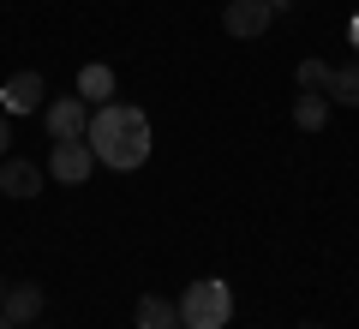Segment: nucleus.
Returning a JSON list of instances; mask_svg holds the SVG:
<instances>
[{
    "instance_id": "nucleus-1",
    "label": "nucleus",
    "mask_w": 359,
    "mask_h": 329,
    "mask_svg": "<svg viewBox=\"0 0 359 329\" xmlns=\"http://www.w3.org/2000/svg\"><path fill=\"white\" fill-rule=\"evenodd\" d=\"M84 144L96 150V162H102V168L132 174V168L150 162V120H144L138 108H126V102H102V108H90Z\"/></svg>"
},
{
    "instance_id": "nucleus-2",
    "label": "nucleus",
    "mask_w": 359,
    "mask_h": 329,
    "mask_svg": "<svg viewBox=\"0 0 359 329\" xmlns=\"http://www.w3.org/2000/svg\"><path fill=\"white\" fill-rule=\"evenodd\" d=\"M228 317H233V288L228 281L204 276V281H192V288L180 293V323L186 329H228Z\"/></svg>"
},
{
    "instance_id": "nucleus-3",
    "label": "nucleus",
    "mask_w": 359,
    "mask_h": 329,
    "mask_svg": "<svg viewBox=\"0 0 359 329\" xmlns=\"http://www.w3.org/2000/svg\"><path fill=\"white\" fill-rule=\"evenodd\" d=\"M42 126H48V138H54V144L84 138V132H90V102H84V96H60V102H48Z\"/></svg>"
},
{
    "instance_id": "nucleus-4",
    "label": "nucleus",
    "mask_w": 359,
    "mask_h": 329,
    "mask_svg": "<svg viewBox=\"0 0 359 329\" xmlns=\"http://www.w3.org/2000/svg\"><path fill=\"white\" fill-rule=\"evenodd\" d=\"M90 168H96V150H90L84 138L54 144V156H48V174L60 180V186H84V180H90Z\"/></svg>"
},
{
    "instance_id": "nucleus-5",
    "label": "nucleus",
    "mask_w": 359,
    "mask_h": 329,
    "mask_svg": "<svg viewBox=\"0 0 359 329\" xmlns=\"http://www.w3.org/2000/svg\"><path fill=\"white\" fill-rule=\"evenodd\" d=\"M269 18H276V0H228L222 25H228V36H264Z\"/></svg>"
},
{
    "instance_id": "nucleus-6",
    "label": "nucleus",
    "mask_w": 359,
    "mask_h": 329,
    "mask_svg": "<svg viewBox=\"0 0 359 329\" xmlns=\"http://www.w3.org/2000/svg\"><path fill=\"white\" fill-rule=\"evenodd\" d=\"M42 96H48L42 72H13L6 84H0V108H6V114H30V108H36Z\"/></svg>"
},
{
    "instance_id": "nucleus-7",
    "label": "nucleus",
    "mask_w": 359,
    "mask_h": 329,
    "mask_svg": "<svg viewBox=\"0 0 359 329\" xmlns=\"http://www.w3.org/2000/svg\"><path fill=\"white\" fill-rule=\"evenodd\" d=\"M0 192H6V198H36V192H42V168L6 156V162H0Z\"/></svg>"
},
{
    "instance_id": "nucleus-8",
    "label": "nucleus",
    "mask_w": 359,
    "mask_h": 329,
    "mask_svg": "<svg viewBox=\"0 0 359 329\" xmlns=\"http://www.w3.org/2000/svg\"><path fill=\"white\" fill-rule=\"evenodd\" d=\"M0 311L13 317L18 329H30V323L42 317V288H36V281H25V288H6V300H0Z\"/></svg>"
},
{
    "instance_id": "nucleus-9",
    "label": "nucleus",
    "mask_w": 359,
    "mask_h": 329,
    "mask_svg": "<svg viewBox=\"0 0 359 329\" xmlns=\"http://www.w3.org/2000/svg\"><path fill=\"white\" fill-rule=\"evenodd\" d=\"M138 329H180V305L162 293H144L138 300Z\"/></svg>"
},
{
    "instance_id": "nucleus-10",
    "label": "nucleus",
    "mask_w": 359,
    "mask_h": 329,
    "mask_svg": "<svg viewBox=\"0 0 359 329\" xmlns=\"http://www.w3.org/2000/svg\"><path fill=\"white\" fill-rule=\"evenodd\" d=\"M78 96H84L90 108H102V102L114 96V72H108V66H84V72H78Z\"/></svg>"
},
{
    "instance_id": "nucleus-11",
    "label": "nucleus",
    "mask_w": 359,
    "mask_h": 329,
    "mask_svg": "<svg viewBox=\"0 0 359 329\" xmlns=\"http://www.w3.org/2000/svg\"><path fill=\"white\" fill-rule=\"evenodd\" d=\"M330 102H341V108H359V66H341V72H330V90H323Z\"/></svg>"
},
{
    "instance_id": "nucleus-12",
    "label": "nucleus",
    "mask_w": 359,
    "mask_h": 329,
    "mask_svg": "<svg viewBox=\"0 0 359 329\" xmlns=\"http://www.w3.org/2000/svg\"><path fill=\"white\" fill-rule=\"evenodd\" d=\"M323 120H330V96H299L294 102V126L299 132H318Z\"/></svg>"
},
{
    "instance_id": "nucleus-13",
    "label": "nucleus",
    "mask_w": 359,
    "mask_h": 329,
    "mask_svg": "<svg viewBox=\"0 0 359 329\" xmlns=\"http://www.w3.org/2000/svg\"><path fill=\"white\" fill-rule=\"evenodd\" d=\"M330 72H335V66H323V60H299V90H306V96L330 90Z\"/></svg>"
},
{
    "instance_id": "nucleus-14",
    "label": "nucleus",
    "mask_w": 359,
    "mask_h": 329,
    "mask_svg": "<svg viewBox=\"0 0 359 329\" xmlns=\"http://www.w3.org/2000/svg\"><path fill=\"white\" fill-rule=\"evenodd\" d=\"M6 144H13V126H6V114H0V162H6Z\"/></svg>"
},
{
    "instance_id": "nucleus-15",
    "label": "nucleus",
    "mask_w": 359,
    "mask_h": 329,
    "mask_svg": "<svg viewBox=\"0 0 359 329\" xmlns=\"http://www.w3.org/2000/svg\"><path fill=\"white\" fill-rule=\"evenodd\" d=\"M347 42H353V48H359V13L347 18Z\"/></svg>"
},
{
    "instance_id": "nucleus-16",
    "label": "nucleus",
    "mask_w": 359,
    "mask_h": 329,
    "mask_svg": "<svg viewBox=\"0 0 359 329\" xmlns=\"http://www.w3.org/2000/svg\"><path fill=\"white\" fill-rule=\"evenodd\" d=\"M0 329H18V323H13V317H6V311H0Z\"/></svg>"
},
{
    "instance_id": "nucleus-17",
    "label": "nucleus",
    "mask_w": 359,
    "mask_h": 329,
    "mask_svg": "<svg viewBox=\"0 0 359 329\" xmlns=\"http://www.w3.org/2000/svg\"><path fill=\"white\" fill-rule=\"evenodd\" d=\"M0 300H6V281H0Z\"/></svg>"
},
{
    "instance_id": "nucleus-18",
    "label": "nucleus",
    "mask_w": 359,
    "mask_h": 329,
    "mask_svg": "<svg viewBox=\"0 0 359 329\" xmlns=\"http://www.w3.org/2000/svg\"><path fill=\"white\" fill-rule=\"evenodd\" d=\"M306 329H323V323H306Z\"/></svg>"
},
{
    "instance_id": "nucleus-19",
    "label": "nucleus",
    "mask_w": 359,
    "mask_h": 329,
    "mask_svg": "<svg viewBox=\"0 0 359 329\" xmlns=\"http://www.w3.org/2000/svg\"><path fill=\"white\" fill-rule=\"evenodd\" d=\"M276 6H287V0H276Z\"/></svg>"
},
{
    "instance_id": "nucleus-20",
    "label": "nucleus",
    "mask_w": 359,
    "mask_h": 329,
    "mask_svg": "<svg viewBox=\"0 0 359 329\" xmlns=\"http://www.w3.org/2000/svg\"><path fill=\"white\" fill-rule=\"evenodd\" d=\"M30 329H42V323H30Z\"/></svg>"
},
{
    "instance_id": "nucleus-21",
    "label": "nucleus",
    "mask_w": 359,
    "mask_h": 329,
    "mask_svg": "<svg viewBox=\"0 0 359 329\" xmlns=\"http://www.w3.org/2000/svg\"><path fill=\"white\" fill-rule=\"evenodd\" d=\"M180 329H186V323H180Z\"/></svg>"
}]
</instances>
